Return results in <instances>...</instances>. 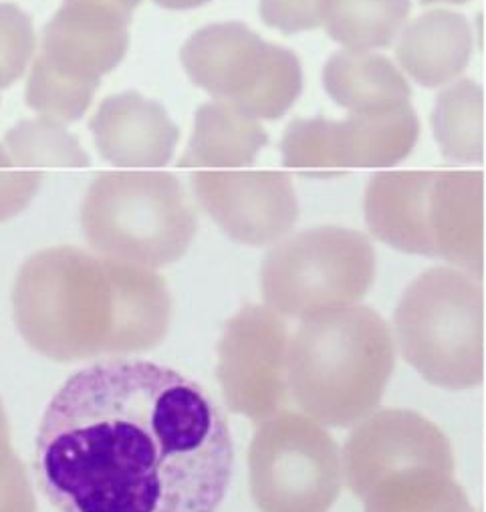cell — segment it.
<instances>
[{"label":"cell","mask_w":486,"mask_h":512,"mask_svg":"<svg viewBox=\"0 0 486 512\" xmlns=\"http://www.w3.org/2000/svg\"><path fill=\"white\" fill-rule=\"evenodd\" d=\"M234 444L208 392L178 369L111 357L51 398L33 472L59 512H216Z\"/></svg>","instance_id":"6da1fadb"},{"label":"cell","mask_w":486,"mask_h":512,"mask_svg":"<svg viewBox=\"0 0 486 512\" xmlns=\"http://www.w3.org/2000/svg\"><path fill=\"white\" fill-rule=\"evenodd\" d=\"M192 188L218 228L245 246H275L291 234L299 218L295 186L283 172H198Z\"/></svg>","instance_id":"7c38bea8"},{"label":"cell","mask_w":486,"mask_h":512,"mask_svg":"<svg viewBox=\"0 0 486 512\" xmlns=\"http://www.w3.org/2000/svg\"><path fill=\"white\" fill-rule=\"evenodd\" d=\"M412 0H327L323 27L349 51H382L396 45L410 23Z\"/></svg>","instance_id":"7402d4cb"},{"label":"cell","mask_w":486,"mask_h":512,"mask_svg":"<svg viewBox=\"0 0 486 512\" xmlns=\"http://www.w3.org/2000/svg\"><path fill=\"white\" fill-rule=\"evenodd\" d=\"M402 359L430 386L462 392L484 379L486 275L450 265L418 275L394 313Z\"/></svg>","instance_id":"277c9868"},{"label":"cell","mask_w":486,"mask_h":512,"mask_svg":"<svg viewBox=\"0 0 486 512\" xmlns=\"http://www.w3.org/2000/svg\"><path fill=\"white\" fill-rule=\"evenodd\" d=\"M89 132L103 160L126 170H160L174 158L178 125L164 105L136 91L109 95L89 121Z\"/></svg>","instance_id":"5bb4252c"},{"label":"cell","mask_w":486,"mask_h":512,"mask_svg":"<svg viewBox=\"0 0 486 512\" xmlns=\"http://www.w3.org/2000/svg\"><path fill=\"white\" fill-rule=\"evenodd\" d=\"M396 369L388 321L366 305L301 319L289 345V392L325 428H353L372 416Z\"/></svg>","instance_id":"7a4b0ae2"},{"label":"cell","mask_w":486,"mask_h":512,"mask_svg":"<svg viewBox=\"0 0 486 512\" xmlns=\"http://www.w3.org/2000/svg\"><path fill=\"white\" fill-rule=\"evenodd\" d=\"M474 53L468 19L450 9H432L412 19L396 41V61L424 89H442L460 79Z\"/></svg>","instance_id":"ac0fdd59"},{"label":"cell","mask_w":486,"mask_h":512,"mask_svg":"<svg viewBox=\"0 0 486 512\" xmlns=\"http://www.w3.org/2000/svg\"><path fill=\"white\" fill-rule=\"evenodd\" d=\"M0 512H37L31 476L9 434H0Z\"/></svg>","instance_id":"4316f807"},{"label":"cell","mask_w":486,"mask_h":512,"mask_svg":"<svg viewBox=\"0 0 486 512\" xmlns=\"http://www.w3.org/2000/svg\"><path fill=\"white\" fill-rule=\"evenodd\" d=\"M420 138L412 105L345 119H295L281 140L283 166L309 178H335L349 170H390L406 160Z\"/></svg>","instance_id":"9c48e42d"},{"label":"cell","mask_w":486,"mask_h":512,"mask_svg":"<svg viewBox=\"0 0 486 512\" xmlns=\"http://www.w3.org/2000/svg\"><path fill=\"white\" fill-rule=\"evenodd\" d=\"M154 3L168 11H192L210 3V0H154Z\"/></svg>","instance_id":"f546056e"},{"label":"cell","mask_w":486,"mask_h":512,"mask_svg":"<svg viewBox=\"0 0 486 512\" xmlns=\"http://www.w3.org/2000/svg\"><path fill=\"white\" fill-rule=\"evenodd\" d=\"M97 89L99 85L59 75L37 57L27 79L25 99L33 111L61 123H73L85 115Z\"/></svg>","instance_id":"d4e9b609"},{"label":"cell","mask_w":486,"mask_h":512,"mask_svg":"<svg viewBox=\"0 0 486 512\" xmlns=\"http://www.w3.org/2000/svg\"><path fill=\"white\" fill-rule=\"evenodd\" d=\"M249 482L261 512H329L345 484L341 448L311 416L281 410L255 430Z\"/></svg>","instance_id":"ba28073f"},{"label":"cell","mask_w":486,"mask_h":512,"mask_svg":"<svg viewBox=\"0 0 486 512\" xmlns=\"http://www.w3.org/2000/svg\"><path fill=\"white\" fill-rule=\"evenodd\" d=\"M142 0H63L43 29L41 57L53 71L101 85L124 61L130 25Z\"/></svg>","instance_id":"4fadbf2b"},{"label":"cell","mask_w":486,"mask_h":512,"mask_svg":"<svg viewBox=\"0 0 486 512\" xmlns=\"http://www.w3.org/2000/svg\"><path fill=\"white\" fill-rule=\"evenodd\" d=\"M13 315L27 345L53 361L105 355L113 327L107 259L75 246L35 252L17 275Z\"/></svg>","instance_id":"3957f363"},{"label":"cell","mask_w":486,"mask_h":512,"mask_svg":"<svg viewBox=\"0 0 486 512\" xmlns=\"http://www.w3.org/2000/svg\"><path fill=\"white\" fill-rule=\"evenodd\" d=\"M269 136L259 119L224 101L200 105L194 130L178 166L194 170H242L251 166Z\"/></svg>","instance_id":"ffe728a7"},{"label":"cell","mask_w":486,"mask_h":512,"mask_svg":"<svg viewBox=\"0 0 486 512\" xmlns=\"http://www.w3.org/2000/svg\"><path fill=\"white\" fill-rule=\"evenodd\" d=\"M345 484L366 498L378 484L400 472L434 468L456 472L448 436L414 410H376L353 426L341 448Z\"/></svg>","instance_id":"8fae6325"},{"label":"cell","mask_w":486,"mask_h":512,"mask_svg":"<svg viewBox=\"0 0 486 512\" xmlns=\"http://www.w3.org/2000/svg\"><path fill=\"white\" fill-rule=\"evenodd\" d=\"M5 146L23 170L89 168L91 160L65 123L51 117L23 119L7 132Z\"/></svg>","instance_id":"cb8c5ba5"},{"label":"cell","mask_w":486,"mask_h":512,"mask_svg":"<svg viewBox=\"0 0 486 512\" xmlns=\"http://www.w3.org/2000/svg\"><path fill=\"white\" fill-rule=\"evenodd\" d=\"M430 230L436 259L486 275V174L436 172L430 190Z\"/></svg>","instance_id":"9a60e30c"},{"label":"cell","mask_w":486,"mask_h":512,"mask_svg":"<svg viewBox=\"0 0 486 512\" xmlns=\"http://www.w3.org/2000/svg\"><path fill=\"white\" fill-rule=\"evenodd\" d=\"M0 434H11V426H9V418H7L3 400H0Z\"/></svg>","instance_id":"1f68e13d"},{"label":"cell","mask_w":486,"mask_h":512,"mask_svg":"<svg viewBox=\"0 0 486 512\" xmlns=\"http://www.w3.org/2000/svg\"><path fill=\"white\" fill-rule=\"evenodd\" d=\"M41 174L23 170L5 144H0V224L29 208L41 188Z\"/></svg>","instance_id":"83f0119b"},{"label":"cell","mask_w":486,"mask_h":512,"mask_svg":"<svg viewBox=\"0 0 486 512\" xmlns=\"http://www.w3.org/2000/svg\"><path fill=\"white\" fill-rule=\"evenodd\" d=\"M37 35L31 17L11 3H0V89L19 81L35 57Z\"/></svg>","instance_id":"484cf974"},{"label":"cell","mask_w":486,"mask_h":512,"mask_svg":"<svg viewBox=\"0 0 486 512\" xmlns=\"http://www.w3.org/2000/svg\"><path fill=\"white\" fill-rule=\"evenodd\" d=\"M420 3L424 7H440V5L454 7V5H466V3H470V0H420Z\"/></svg>","instance_id":"4dcf8cb0"},{"label":"cell","mask_w":486,"mask_h":512,"mask_svg":"<svg viewBox=\"0 0 486 512\" xmlns=\"http://www.w3.org/2000/svg\"><path fill=\"white\" fill-rule=\"evenodd\" d=\"M370 238L353 228L315 226L277 242L261 265V293L281 317L305 319L355 305L376 281Z\"/></svg>","instance_id":"8992f818"},{"label":"cell","mask_w":486,"mask_h":512,"mask_svg":"<svg viewBox=\"0 0 486 512\" xmlns=\"http://www.w3.org/2000/svg\"><path fill=\"white\" fill-rule=\"evenodd\" d=\"M432 136L444 160L454 166L484 162V89L474 79H458L436 95Z\"/></svg>","instance_id":"44dd1931"},{"label":"cell","mask_w":486,"mask_h":512,"mask_svg":"<svg viewBox=\"0 0 486 512\" xmlns=\"http://www.w3.org/2000/svg\"><path fill=\"white\" fill-rule=\"evenodd\" d=\"M289 345L285 317L267 305H245L226 321L216 379L230 412L261 424L283 410L291 396Z\"/></svg>","instance_id":"30bf717a"},{"label":"cell","mask_w":486,"mask_h":512,"mask_svg":"<svg viewBox=\"0 0 486 512\" xmlns=\"http://www.w3.org/2000/svg\"><path fill=\"white\" fill-rule=\"evenodd\" d=\"M327 0H261L259 11L267 27L283 35L307 33L323 27Z\"/></svg>","instance_id":"f1b7e54d"},{"label":"cell","mask_w":486,"mask_h":512,"mask_svg":"<svg viewBox=\"0 0 486 512\" xmlns=\"http://www.w3.org/2000/svg\"><path fill=\"white\" fill-rule=\"evenodd\" d=\"M434 170H384L370 178L363 216L370 232L386 246L436 259L430 230V190Z\"/></svg>","instance_id":"2e32d148"},{"label":"cell","mask_w":486,"mask_h":512,"mask_svg":"<svg viewBox=\"0 0 486 512\" xmlns=\"http://www.w3.org/2000/svg\"><path fill=\"white\" fill-rule=\"evenodd\" d=\"M327 95L347 113H376L410 105L412 87L404 71L378 51L333 53L323 67Z\"/></svg>","instance_id":"d6986e66"},{"label":"cell","mask_w":486,"mask_h":512,"mask_svg":"<svg viewBox=\"0 0 486 512\" xmlns=\"http://www.w3.org/2000/svg\"><path fill=\"white\" fill-rule=\"evenodd\" d=\"M363 512H476L454 474L416 468L390 476L363 498Z\"/></svg>","instance_id":"603a6c76"},{"label":"cell","mask_w":486,"mask_h":512,"mask_svg":"<svg viewBox=\"0 0 486 512\" xmlns=\"http://www.w3.org/2000/svg\"><path fill=\"white\" fill-rule=\"evenodd\" d=\"M113 327L105 355L128 357L158 347L172 323V297L156 269L107 259Z\"/></svg>","instance_id":"e0dca14e"},{"label":"cell","mask_w":486,"mask_h":512,"mask_svg":"<svg viewBox=\"0 0 486 512\" xmlns=\"http://www.w3.org/2000/svg\"><path fill=\"white\" fill-rule=\"evenodd\" d=\"M190 81L255 119H281L303 91L299 57L238 21L196 31L182 47Z\"/></svg>","instance_id":"52a82bcc"},{"label":"cell","mask_w":486,"mask_h":512,"mask_svg":"<svg viewBox=\"0 0 486 512\" xmlns=\"http://www.w3.org/2000/svg\"><path fill=\"white\" fill-rule=\"evenodd\" d=\"M81 228L95 254L162 269L182 259L198 224L176 176L130 170L103 172L91 182Z\"/></svg>","instance_id":"5b68a950"}]
</instances>
